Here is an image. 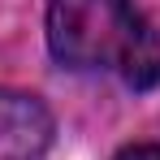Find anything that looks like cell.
I'll return each instance as SVG.
<instances>
[{"mask_svg":"<svg viewBox=\"0 0 160 160\" xmlns=\"http://www.w3.org/2000/svg\"><path fill=\"white\" fill-rule=\"evenodd\" d=\"M52 143V112L35 95L0 91V160H39Z\"/></svg>","mask_w":160,"mask_h":160,"instance_id":"obj_2","label":"cell"},{"mask_svg":"<svg viewBox=\"0 0 160 160\" xmlns=\"http://www.w3.org/2000/svg\"><path fill=\"white\" fill-rule=\"evenodd\" d=\"M112 160H160V147H156V143H138V147H126V152H117Z\"/></svg>","mask_w":160,"mask_h":160,"instance_id":"obj_3","label":"cell"},{"mask_svg":"<svg viewBox=\"0 0 160 160\" xmlns=\"http://www.w3.org/2000/svg\"><path fill=\"white\" fill-rule=\"evenodd\" d=\"M48 43L74 69H117L138 91L160 82V35L130 0H52Z\"/></svg>","mask_w":160,"mask_h":160,"instance_id":"obj_1","label":"cell"}]
</instances>
